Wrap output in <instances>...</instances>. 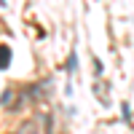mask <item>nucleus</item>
<instances>
[{
    "mask_svg": "<svg viewBox=\"0 0 134 134\" xmlns=\"http://www.w3.org/2000/svg\"><path fill=\"white\" fill-rule=\"evenodd\" d=\"M75 70H78V51L72 48V51H70V57H67V75H72Z\"/></svg>",
    "mask_w": 134,
    "mask_h": 134,
    "instance_id": "3",
    "label": "nucleus"
},
{
    "mask_svg": "<svg viewBox=\"0 0 134 134\" xmlns=\"http://www.w3.org/2000/svg\"><path fill=\"white\" fill-rule=\"evenodd\" d=\"M91 67H94V72H97V78H99V75L105 72V64H102V59H99V57H94V59H91Z\"/></svg>",
    "mask_w": 134,
    "mask_h": 134,
    "instance_id": "5",
    "label": "nucleus"
},
{
    "mask_svg": "<svg viewBox=\"0 0 134 134\" xmlns=\"http://www.w3.org/2000/svg\"><path fill=\"white\" fill-rule=\"evenodd\" d=\"M121 115H124V124H126V126L134 124V121H131V107H129V102H121Z\"/></svg>",
    "mask_w": 134,
    "mask_h": 134,
    "instance_id": "4",
    "label": "nucleus"
},
{
    "mask_svg": "<svg viewBox=\"0 0 134 134\" xmlns=\"http://www.w3.org/2000/svg\"><path fill=\"white\" fill-rule=\"evenodd\" d=\"M11 99H14V91H8V88H5V91H3V107L8 110V105H11Z\"/></svg>",
    "mask_w": 134,
    "mask_h": 134,
    "instance_id": "6",
    "label": "nucleus"
},
{
    "mask_svg": "<svg viewBox=\"0 0 134 134\" xmlns=\"http://www.w3.org/2000/svg\"><path fill=\"white\" fill-rule=\"evenodd\" d=\"M0 54H3V59H0V70H8V62H11V48H8V43H3L0 46Z\"/></svg>",
    "mask_w": 134,
    "mask_h": 134,
    "instance_id": "2",
    "label": "nucleus"
},
{
    "mask_svg": "<svg viewBox=\"0 0 134 134\" xmlns=\"http://www.w3.org/2000/svg\"><path fill=\"white\" fill-rule=\"evenodd\" d=\"M14 134H54V115L40 113V115H35L32 121L21 124Z\"/></svg>",
    "mask_w": 134,
    "mask_h": 134,
    "instance_id": "1",
    "label": "nucleus"
}]
</instances>
